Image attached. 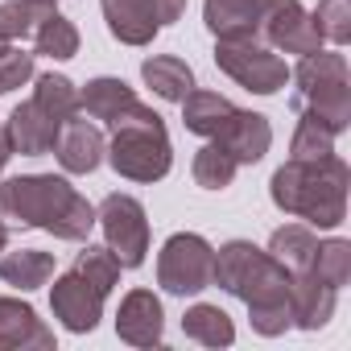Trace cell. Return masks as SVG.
<instances>
[{"instance_id":"cell-24","label":"cell","mask_w":351,"mask_h":351,"mask_svg":"<svg viewBox=\"0 0 351 351\" xmlns=\"http://www.w3.org/2000/svg\"><path fill=\"white\" fill-rule=\"evenodd\" d=\"M182 330H186V339H195V343H203V347H232V343H236V326H232L228 310H219V306H211V302L191 306V310L182 314Z\"/></svg>"},{"instance_id":"cell-23","label":"cell","mask_w":351,"mask_h":351,"mask_svg":"<svg viewBox=\"0 0 351 351\" xmlns=\"http://www.w3.org/2000/svg\"><path fill=\"white\" fill-rule=\"evenodd\" d=\"M54 13H58V0H9V5H0V38L5 42L34 38Z\"/></svg>"},{"instance_id":"cell-19","label":"cell","mask_w":351,"mask_h":351,"mask_svg":"<svg viewBox=\"0 0 351 351\" xmlns=\"http://www.w3.org/2000/svg\"><path fill=\"white\" fill-rule=\"evenodd\" d=\"M132 104H136V91H132L124 79H112V75H99V79H91V83L79 91V108H83L91 120H104V124H116Z\"/></svg>"},{"instance_id":"cell-4","label":"cell","mask_w":351,"mask_h":351,"mask_svg":"<svg viewBox=\"0 0 351 351\" xmlns=\"http://www.w3.org/2000/svg\"><path fill=\"white\" fill-rule=\"evenodd\" d=\"M112 128L116 132H112V145L104 153L112 161V169L128 182H161L173 165V145H169L165 120L136 99Z\"/></svg>"},{"instance_id":"cell-34","label":"cell","mask_w":351,"mask_h":351,"mask_svg":"<svg viewBox=\"0 0 351 351\" xmlns=\"http://www.w3.org/2000/svg\"><path fill=\"white\" fill-rule=\"evenodd\" d=\"M153 13H157V25H173V21H182L186 0H153Z\"/></svg>"},{"instance_id":"cell-25","label":"cell","mask_w":351,"mask_h":351,"mask_svg":"<svg viewBox=\"0 0 351 351\" xmlns=\"http://www.w3.org/2000/svg\"><path fill=\"white\" fill-rule=\"evenodd\" d=\"M314 244H318V236L310 232V223H285V228L273 232L269 252H273L289 273H306V265H310V256H314Z\"/></svg>"},{"instance_id":"cell-37","label":"cell","mask_w":351,"mask_h":351,"mask_svg":"<svg viewBox=\"0 0 351 351\" xmlns=\"http://www.w3.org/2000/svg\"><path fill=\"white\" fill-rule=\"evenodd\" d=\"M5 50H9V42H5V38H0V54H5Z\"/></svg>"},{"instance_id":"cell-3","label":"cell","mask_w":351,"mask_h":351,"mask_svg":"<svg viewBox=\"0 0 351 351\" xmlns=\"http://www.w3.org/2000/svg\"><path fill=\"white\" fill-rule=\"evenodd\" d=\"M347 186H351V169L343 157H318V161H285L273 182L269 195L285 215L306 219L310 228H339L347 219Z\"/></svg>"},{"instance_id":"cell-22","label":"cell","mask_w":351,"mask_h":351,"mask_svg":"<svg viewBox=\"0 0 351 351\" xmlns=\"http://www.w3.org/2000/svg\"><path fill=\"white\" fill-rule=\"evenodd\" d=\"M0 277L5 285L29 293V289H42L50 277H54V256L42 252V248H21V252H5L0 256Z\"/></svg>"},{"instance_id":"cell-12","label":"cell","mask_w":351,"mask_h":351,"mask_svg":"<svg viewBox=\"0 0 351 351\" xmlns=\"http://www.w3.org/2000/svg\"><path fill=\"white\" fill-rule=\"evenodd\" d=\"M54 153H58V165L66 173H91V169H99V161L108 153V141H104L99 124H87L75 112L71 120H62L58 141H54Z\"/></svg>"},{"instance_id":"cell-15","label":"cell","mask_w":351,"mask_h":351,"mask_svg":"<svg viewBox=\"0 0 351 351\" xmlns=\"http://www.w3.org/2000/svg\"><path fill=\"white\" fill-rule=\"evenodd\" d=\"M215 145H223L236 157V165H256L269 153V145H273V128H269V120L261 112H240L236 108L232 120L219 128Z\"/></svg>"},{"instance_id":"cell-20","label":"cell","mask_w":351,"mask_h":351,"mask_svg":"<svg viewBox=\"0 0 351 351\" xmlns=\"http://www.w3.org/2000/svg\"><path fill=\"white\" fill-rule=\"evenodd\" d=\"M232 112H236V104L228 95H219V91H195L191 87L186 99H182V124H186V132L207 136V141L219 136V128L232 120Z\"/></svg>"},{"instance_id":"cell-2","label":"cell","mask_w":351,"mask_h":351,"mask_svg":"<svg viewBox=\"0 0 351 351\" xmlns=\"http://www.w3.org/2000/svg\"><path fill=\"white\" fill-rule=\"evenodd\" d=\"M0 223L42 228L54 240H87L95 228V207L58 173H17L0 182Z\"/></svg>"},{"instance_id":"cell-14","label":"cell","mask_w":351,"mask_h":351,"mask_svg":"<svg viewBox=\"0 0 351 351\" xmlns=\"http://www.w3.org/2000/svg\"><path fill=\"white\" fill-rule=\"evenodd\" d=\"M261 5L265 0H207L203 21L215 42H261Z\"/></svg>"},{"instance_id":"cell-27","label":"cell","mask_w":351,"mask_h":351,"mask_svg":"<svg viewBox=\"0 0 351 351\" xmlns=\"http://www.w3.org/2000/svg\"><path fill=\"white\" fill-rule=\"evenodd\" d=\"M34 83H38V87H34V104H38L42 112H50L58 124L79 112V91H75V83H71L66 75L46 71V75H34Z\"/></svg>"},{"instance_id":"cell-26","label":"cell","mask_w":351,"mask_h":351,"mask_svg":"<svg viewBox=\"0 0 351 351\" xmlns=\"http://www.w3.org/2000/svg\"><path fill=\"white\" fill-rule=\"evenodd\" d=\"M310 277H318L322 285L330 289H343L351 281V244L347 240H318L314 244V256L306 265Z\"/></svg>"},{"instance_id":"cell-17","label":"cell","mask_w":351,"mask_h":351,"mask_svg":"<svg viewBox=\"0 0 351 351\" xmlns=\"http://www.w3.org/2000/svg\"><path fill=\"white\" fill-rule=\"evenodd\" d=\"M104 5V21L108 34L124 46H149L157 38V13H153V0H99Z\"/></svg>"},{"instance_id":"cell-29","label":"cell","mask_w":351,"mask_h":351,"mask_svg":"<svg viewBox=\"0 0 351 351\" xmlns=\"http://www.w3.org/2000/svg\"><path fill=\"white\" fill-rule=\"evenodd\" d=\"M335 153V132L326 124H318L314 116L298 112V128H293V141H289V157L293 161H318V157H330Z\"/></svg>"},{"instance_id":"cell-33","label":"cell","mask_w":351,"mask_h":351,"mask_svg":"<svg viewBox=\"0 0 351 351\" xmlns=\"http://www.w3.org/2000/svg\"><path fill=\"white\" fill-rule=\"evenodd\" d=\"M29 79H34V54L9 46L5 54H0V95H9V91L25 87Z\"/></svg>"},{"instance_id":"cell-11","label":"cell","mask_w":351,"mask_h":351,"mask_svg":"<svg viewBox=\"0 0 351 351\" xmlns=\"http://www.w3.org/2000/svg\"><path fill=\"white\" fill-rule=\"evenodd\" d=\"M161 330H165V310H161V298L153 289H132L124 293L120 302V314H116V335L132 347H157L161 343Z\"/></svg>"},{"instance_id":"cell-35","label":"cell","mask_w":351,"mask_h":351,"mask_svg":"<svg viewBox=\"0 0 351 351\" xmlns=\"http://www.w3.org/2000/svg\"><path fill=\"white\" fill-rule=\"evenodd\" d=\"M9 157H13V141H9V128L0 124V173H5V165H9Z\"/></svg>"},{"instance_id":"cell-21","label":"cell","mask_w":351,"mask_h":351,"mask_svg":"<svg viewBox=\"0 0 351 351\" xmlns=\"http://www.w3.org/2000/svg\"><path fill=\"white\" fill-rule=\"evenodd\" d=\"M141 79L169 104H182L186 91L195 87V71L182 62V58H173V54H153L141 62Z\"/></svg>"},{"instance_id":"cell-8","label":"cell","mask_w":351,"mask_h":351,"mask_svg":"<svg viewBox=\"0 0 351 351\" xmlns=\"http://www.w3.org/2000/svg\"><path fill=\"white\" fill-rule=\"evenodd\" d=\"M95 223L104 228V240H108L112 256L120 261V269H141L145 265L149 219H145V207L132 195H108L95 211Z\"/></svg>"},{"instance_id":"cell-28","label":"cell","mask_w":351,"mask_h":351,"mask_svg":"<svg viewBox=\"0 0 351 351\" xmlns=\"http://www.w3.org/2000/svg\"><path fill=\"white\" fill-rule=\"evenodd\" d=\"M236 157L223 149V145H203L199 153H195V165H191V173H195V182L203 186V191H228L232 186V178H236Z\"/></svg>"},{"instance_id":"cell-1","label":"cell","mask_w":351,"mask_h":351,"mask_svg":"<svg viewBox=\"0 0 351 351\" xmlns=\"http://www.w3.org/2000/svg\"><path fill=\"white\" fill-rule=\"evenodd\" d=\"M219 289H228L232 298H240L248 306V322L256 335L277 339L293 326V310H289V285L293 273L265 248H256L252 240H228L215 252V281Z\"/></svg>"},{"instance_id":"cell-38","label":"cell","mask_w":351,"mask_h":351,"mask_svg":"<svg viewBox=\"0 0 351 351\" xmlns=\"http://www.w3.org/2000/svg\"><path fill=\"white\" fill-rule=\"evenodd\" d=\"M0 351H9V343H5V339H0Z\"/></svg>"},{"instance_id":"cell-10","label":"cell","mask_w":351,"mask_h":351,"mask_svg":"<svg viewBox=\"0 0 351 351\" xmlns=\"http://www.w3.org/2000/svg\"><path fill=\"white\" fill-rule=\"evenodd\" d=\"M50 310H54V318H58L66 330L87 335V330H95V326H99V318H104V293H99L87 277H79V273L71 269V273L54 277Z\"/></svg>"},{"instance_id":"cell-36","label":"cell","mask_w":351,"mask_h":351,"mask_svg":"<svg viewBox=\"0 0 351 351\" xmlns=\"http://www.w3.org/2000/svg\"><path fill=\"white\" fill-rule=\"evenodd\" d=\"M5 244H9V228L0 223V252H5Z\"/></svg>"},{"instance_id":"cell-7","label":"cell","mask_w":351,"mask_h":351,"mask_svg":"<svg viewBox=\"0 0 351 351\" xmlns=\"http://www.w3.org/2000/svg\"><path fill=\"white\" fill-rule=\"evenodd\" d=\"M215 66L236 79L244 91H256V95H277L285 83H289V66L285 58L265 46V42H215Z\"/></svg>"},{"instance_id":"cell-5","label":"cell","mask_w":351,"mask_h":351,"mask_svg":"<svg viewBox=\"0 0 351 351\" xmlns=\"http://www.w3.org/2000/svg\"><path fill=\"white\" fill-rule=\"evenodd\" d=\"M289 79L298 83V95H293L298 112L314 116L335 136L351 128V79H347L343 54H330V50L302 54V62L289 71Z\"/></svg>"},{"instance_id":"cell-32","label":"cell","mask_w":351,"mask_h":351,"mask_svg":"<svg viewBox=\"0 0 351 351\" xmlns=\"http://www.w3.org/2000/svg\"><path fill=\"white\" fill-rule=\"evenodd\" d=\"M310 17H314V29L322 34V42H335V46L351 42V5L347 0H318V9Z\"/></svg>"},{"instance_id":"cell-18","label":"cell","mask_w":351,"mask_h":351,"mask_svg":"<svg viewBox=\"0 0 351 351\" xmlns=\"http://www.w3.org/2000/svg\"><path fill=\"white\" fill-rule=\"evenodd\" d=\"M335 298L339 289L322 285L318 277L310 273H293V285H289V310H293V326L302 330H322L335 314Z\"/></svg>"},{"instance_id":"cell-6","label":"cell","mask_w":351,"mask_h":351,"mask_svg":"<svg viewBox=\"0 0 351 351\" xmlns=\"http://www.w3.org/2000/svg\"><path fill=\"white\" fill-rule=\"evenodd\" d=\"M215 281V248L199 232H173L157 252V285L173 298L203 293Z\"/></svg>"},{"instance_id":"cell-16","label":"cell","mask_w":351,"mask_h":351,"mask_svg":"<svg viewBox=\"0 0 351 351\" xmlns=\"http://www.w3.org/2000/svg\"><path fill=\"white\" fill-rule=\"evenodd\" d=\"M5 128H9L13 153H21V157H42V153H50V149H54V141H58V128H62V124L29 99V104H17V108H13V116H9V124H5Z\"/></svg>"},{"instance_id":"cell-31","label":"cell","mask_w":351,"mask_h":351,"mask_svg":"<svg viewBox=\"0 0 351 351\" xmlns=\"http://www.w3.org/2000/svg\"><path fill=\"white\" fill-rule=\"evenodd\" d=\"M34 42H38V54L58 58V62H66V58H75V54H79V29H75L62 13H54V17L34 34Z\"/></svg>"},{"instance_id":"cell-9","label":"cell","mask_w":351,"mask_h":351,"mask_svg":"<svg viewBox=\"0 0 351 351\" xmlns=\"http://www.w3.org/2000/svg\"><path fill=\"white\" fill-rule=\"evenodd\" d=\"M261 42L285 54H318L322 34L314 17L302 9V0H265L261 5Z\"/></svg>"},{"instance_id":"cell-13","label":"cell","mask_w":351,"mask_h":351,"mask_svg":"<svg viewBox=\"0 0 351 351\" xmlns=\"http://www.w3.org/2000/svg\"><path fill=\"white\" fill-rule=\"evenodd\" d=\"M0 339L9 351H54V330L21 298H0Z\"/></svg>"},{"instance_id":"cell-30","label":"cell","mask_w":351,"mask_h":351,"mask_svg":"<svg viewBox=\"0 0 351 351\" xmlns=\"http://www.w3.org/2000/svg\"><path fill=\"white\" fill-rule=\"evenodd\" d=\"M75 273H79V277H87V281L108 298V293L116 289V281H120V261L112 256V248H108V244H104V248H99V244H87V248L75 256Z\"/></svg>"}]
</instances>
